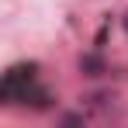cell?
I'll list each match as a JSON object with an SVG mask.
<instances>
[{
  "label": "cell",
  "instance_id": "6da1fadb",
  "mask_svg": "<svg viewBox=\"0 0 128 128\" xmlns=\"http://www.w3.org/2000/svg\"><path fill=\"white\" fill-rule=\"evenodd\" d=\"M35 73H38L35 62L10 66V69L4 73V83H0V100H4V104H21L24 100V104H31V107H48L52 94L35 83Z\"/></svg>",
  "mask_w": 128,
  "mask_h": 128
},
{
  "label": "cell",
  "instance_id": "3957f363",
  "mask_svg": "<svg viewBox=\"0 0 128 128\" xmlns=\"http://www.w3.org/2000/svg\"><path fill=\"white\" fill-rule=\"evenodd\" d=\"M125 31H128V14H125Z\"/></svg>",
  "mask_w": 128,
  "mask_h": 128
},
{
  "label": "cell",
  "instance_id": "7a4b0ae2",
  "mask_svg": "<svg viewBox=\"0 0 128 128\" xmlns=\"http://www.w3.org/2000/svg\"><path fill=\"white\" fill-rule=\"evenodd\" d=\"M80 69H83L86 76H100L104 73V62H100V56H83L80 59Z\"/></svg>",
  "mask_w": 128,
  "mask_h": 128
}]
</instances>
